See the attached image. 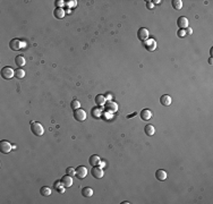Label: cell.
Returning <instances> with one entry per match:
<instances>
[{
    "instance_id": "8fae6325",
    "label": "cell",
    "mask_w": 213,
    "mask_h": 204,
    "mask_svg": "<svg viewBox=\"0 0 213 204\" xmlns=\"http://www.w3.org/2000/svg\"><path fill=\"white\" fill-rule=\"evenodd\" d=\"M60 181H61V184H62L64 187H70L73 185V178H72V176H68V175L64 176L60 179Z\"/></svg>"
},
{
    "instance_id": "4fadbf2b",
    "label": "cell",
    "mask_w": 213,
    "mask_h": 204,
    "mask_svg": "<svg viewBox=\"0 0 213 204\" xmlns=\"http://www.w3.org/2000/svg\"><path fill=\"white\" fill-rule=\"evenodd\" d=\"M139 115H141V118H142L143 120H145V121H146V120H150V119L152 118V116H153V115H152V111L149 110V109H143V110L141 111Z\"/></svg>"
},
{
    "instance_id": "6da1fadb",
    "label": "cell",
    "mask_w": 213,
    "mask_h": 204,
    "mask_svg": "<svg viewBox=\"0 0 213 204\" xmlns=\"http://www.w3.org/2000/svg\"><path fill=\"white\" fill-rule=\"evenodd\" d=\"M31 130L34 135L36 136H42L43 133H44V129H43V126L38 123V121H32L31 123Z\"/></svg>"
},
{
    "instance_id": "2e32d148",
    "label": "cell",
    "mask_w": 213,
    "mask_h": 204,
    "mask_svg": "<svg viewBox=\"0 0 213 204\" xmlns=\"http://www.w3.org/2000/svg\"><path fill=\"white\" fill-rule=\"evenodd\" d=\"M65 14H66V11H65L62 8H56V9H54V11H53L54 17H56V18H58V19L64 18V17H65Z\"/></svg>"
},
{
    "instance_id": "5b68a950",
    "label": "cell",
    "mask_w": 213,
    "mask_h": 204,
    "mask_svg": "<svg viewBox=\"0 0 213 204\" xmlns=\"http://www.w3.org/2000/svg\"><path fill=\"white\" fill-rule=\"evenodd\" d=\"M74 118H75V120H77V121H84L86 119L85 110H83V109H81V108L76 109V110L74 111Z\"/></svg>"
},
{
    "instance_id": "836d02e7",
    "label": "cell",
    "mask_w": 213,
    "mask_h": 204,
    "mask_svg": "<svg viewBox=\"0 0 213 204\" xmlns=\"http://www.w3.org/2000/svg\"><path fill=\"white\" fill-rule=\"evenodd\" d=\"M104 97H106V99H109V100L111 99V94H106Z\"/></svg>"
},
{
    "instance_id": "ba28073f",
    "label": "cell",
    "mask_w": 213,
    "mask_h": 204,
    "mask_svg": "<svg viewBox=\"0 0 213 204\" xmlns=\"http://www.w3.org/2000/svg\"><path fill=\"white\" fill-rule=\"evenodd\" d=\"M86 175H87V169H86L84 166H78L76 168V175L75 176L78 179H84L86 177Z\"/></svg>"
},
{
    "instance_id": "e575fe53",
    "label": "cell",
    "mask_w": 213,
    "mask_h": 204,
    "mask_svg": "<svg viewBox=\"0 0 213 204\" xmlns=\"http://www.w3.org/2000/svg\"><path fill=\"white\" fill-rule=\"evenodd\" d=\"M133 116L135 117V116H136V112H134V113H131V115H129V116H128V118H130V117H133Z\"/></svg>"
},
{
    "instance_id": "e0dca14e",
    "label": "cell",
    "mask_w": 213,
    "mask_h": 204,
    "mask_svg": "<svg viewBox=\"0 0 213 204\" xmlns=\"http://www.w3.org/2000/svg\"><path fill=\"white\" fill-rule=\"evenodd\" d=\"M88 162H90V164H91L92 167H96V166H99V163H100V158H99V155L94 154V155L90 156Z\"/></svg>"
},
{
    "instance_id": "603a6c76",
    "label": "cell",
    "mask_w": 213,
    "mask_h": 204,
    "mask_svg": "<svg viewBox=\"0 0 213 204\" xmlns=\"http://www.w3.org/2000/svg\"><path fill=\"white\" fill-rule=\"evenodd\" d=\"M40 193H41L42 196H50L51 193H52V191H51L50 187H48V186H43L42 188L40 189Z\"/></svg>"
},
{
    "instance_id": "4dcf8cb0",
    "label": "cell",
    "mask_w": 213,
    "mask_h": 204,
    "mask_svg": "<svg viewBox=\"0 0 213 204\" xmlns=\"http://www.w3.org/2000/svg\"><path fill=\"white\" fill-rule=\"evenodd\" d=\"M99 166H100V168H103V167H106V162L104 161H100Z\"/></svg>"
},
{
    "instance_id": "d4e9b609",
    "label": "cell",
    "mask_w": 213,
    "mask_h": 204,
    "mask_svg": "<svg viewBox=\"0 0 213 204\" xmlns=\"http://www.w3.org/2000/svg\"><path fill=\"white\" fill-rule=\"evenodd\" d=\"M15 76H16V78H18V79L24 78V77H25V70H23L22 68L16 69V72H15Z\"/></svg>"
},
{
    "instance_id": "277c9868",
    "label": "cell",
    "mask_w": 213,
    "mask_h": 204,
    "mask_svg": "<svg viewBox=\"0 0 213 204\" xmlns=\"http://www.w3.org/2000/svg\"><path fill=\"white\" fill-rule=\"evenodd\" d=\"M143 44H144V48L147 51L152 52V51H154L157 49V41L154 39H147L146 41L143 42Z\"/></svg>"
},
{
    "instance_id": "7a4b0ae2",
    "label": "cell",
    "mask_w": 213,
    "mask_h": 204,
    "mask_svg": "<svg viewBox=\"0 0 213 204\" xmlns=\"http://www.w3.org/2000/svg\"><path fill=\"white\" fill-rule=\"evenodd\" d=\"M23 46H26L25 42H22L17 39H13L10 42H9V48L11 49L13 51H17V50H21L23 48Z\"/></svg>"
},
{
    "instance_id": "7c38bea8",
    "label": "cell",
    "mask_w": 213,
    "mask_h": 204,
    "mask_svg": "<svg viewBox=\"0 0 213 204\" xmlns=\"http://www.w3.org/2000/svg\"><path fill=\"white\" fill-rule=\"evenodd\" d=\"M177 25H178V27H180V28H187V27H188V19H187L186 17L181 16V17H179V18L177 19Z\"/></svg>"
},
{
    "instance_id": "1f68e13d",
    "label": "cell",
    "mask_w": 213,
    "mask_h": 204,
    "mask_svg": "<svg viewBox=\"0 0 213 204\" xmlns=\"http://www.w3.org/2000/svg\"><path fill=\"white\" fill-rule=\"evenodd\" d=\"M185 33H188V34H192V33H193V31H192V28H190V27H188V28H187V31H186Z\"/></svg>"
},
{
    "instance_id": "9c48e42d",
    "label": "cell",
    "mask_w": 213,
    "mask_h": 204,
    "mask_svg": "<svg viewBox=\"0 0 213 204\" xmlns=\"http://www.w3.org/2000/svg\"><path fill=\"white\" fill-rule=\"evenodd\" d=\"M91 174L95 179H100V178L103 177V170L100 167H93L92 170H91Z\"/></svg>"
},
{
    "instance_id": "484cf974",
    "label": "cell",
    "mask_w": 213,
    "mask_h": 204,
    "mask_svg": "<svg viewBox=\"0 0 213 204\" xmlns=\"http://www.w3.org/2000/svg\"><path fill=\"white\" fill-rule=\"evenodd\" d=\"M66 175H68V176H75L76 175V169H74V168H72V167H68L67 169H66Z\"/></svg>"
},
{
    "instance_id": "52a82bcc",
    "label": "cell",
    "mask_w": 213,
    "mask_h": 204,
    "mask_svg": "<svg viewBox=\"0 0 213 204\" xmlns=\"http://www.w3.org/2000/svg\"><path fill=\"white\" fill-rule=\"evenodd\" d=\"M137 38L138 40H141L142 42L146 41L149 39V31L145 28V27H141L138 31H137Z\"/></svg>"
},
{
    "instance_id": "44dd1931",
    "label": "cell",
    "mask_w": 213,
    "mask_h": 204,
    "mask_svg": "<svg viewBox=\"0 0 213 204\" xmlns=\"http://www.w3.org/2000/svg\"><path fill=\"white\" fill-rule=\"evenodd\" d=\"M106 102L107 101H106V97H104V95L99 94V95L95 97V103H96L98 105H104Z\"/></svg>"
},
{
    "instance_id": "d6986e66",
    "label": "cell",
    "mask_w": 213,
    "mask_h": 204,
    "mask_svg": "<svg viewBox=\"0 0 213 204\" xmlns=\"http://www.w3.org/2000/svg\"><path fill=\"white\" fill-rule=\"evenodd\" d=\"M15 62H16V66H18V67H23V66H25V58L22 56V54H19V56H17L16 58H15Z\"/></svg>"
},
{
    "instance_id": "d6a6232c",
    "label": "cell",
    "mask_w": 213,
    "mask_h": 204,
    "mask_svg": "<svg viewBox=\"0 0 213 204\" xmlns=\"http://www.w3.org/2000/svg\"><path fill=\"white\" fill-rule=\"evenodd\" d=\"M69 2H70V3H67V5L69 6V7H70V6H74V5H75V1H69Z\"/></svg>"
},
{
    "instance_id": "3957f363",
    "label": "cell",
    "mask_w": 213,
    "mask_h": 204,
    "mask_svg": "<svg viewBox=\"0 0 213 204\" xmlns=\"http://www.w3.org/2000/svg\"><path fill=\"white\" fill-rule=\"evenodd\" d=\"M1 76H2V78H5V79H10L11 77L15 76V72H14L13 68H10V67H3V68L1 69Z\"/></svg>"
},
{
    "instance_id": "f546056e",
    "label": "cell",
    "mask_w": 213,
    "mask_h": 204,
    "mask_svg": "<svg viewBox=\"0 0 213 204\" xmlns=\"http://www.w3.org/2000/svg\"><path fill=\"white\" fill-rule=\"evenodd\" d=\"M185 34H186V33H185V31H184V30H181V31H179V32H178V35H179V36H184Z\"/></svg>"
},
{
    "instance_id": "f1b7e54d",
    "label": "cell",
    "mask_w": 213,
    "mask_h": 204,
    "mask_svg": "<svg viewBox=\"0 0 213 204\" xmlns=\"http://www.w3.org/2000/svg\"><path fill=\"white\" fill-rule=\"evenodd\" d=\"M146 7H147L149 9H153L154 5H153V2H152V1H146Z\"/></svg>"
},
{
    "instance_id": "4316f807",
    "label": "cell",
    "mask_w": 213,
    "mask_h": 204,
    "mask_svg": "<svg viewBox=\"0 0 213 204\" xmlns=\"http://www.w3.org/2000/svg\"><path fill=\"white\" fill-rule=\"evenodd\" d=\"M80 105H81V102L78 101V100H74V101L72 102V108H73L74 110L78 109V108H80Z\"/></svg>"
},
{
    "instance_id": "ffe728a7",
    "label": "cell",
    "mask_w": 213,
    "mask_h": 204,
    "mask_svg": "<svg viewBox=\"0 0 213 204\" xmlns=\"http://www.w3.org/2000/svg\"><path fill=\"white\" fill-rule=\"evenodd\" d=\"M144 130H145V134H146L147 136H152V135H154V133H155V128H154L153 125H146L145 128H144Z\"/></svg>"
},
{
    "instance_id": "9a60e30c",
    "label": "cell",
    "mask_w": 213,
    "mask_h": 204,
    "mask_svg": "<svg viewBox=\"0 0 213 204\" xmlns=\"http://www.w3.org/2000/svg\"><path fill=\"white\" fill-rule=\"evenodd\" d=\"M160 102H161V104H162V105L168 107V105H170V104H171L172 100H171L170 95H168V94H163V95L160 98Z\"/></svg>"
},
{
    "instance_id": "d590c367",
    "label": "cell",
    "mask_w": 213,
    "mask_h": 204,
    "mask_svg": "<svg viewBox=\"0 0 213 204\" xmlns=\"http://www.w3.org/2000/svg\"><path fill=\"white\" fill-rule=\"evenodd\" d=\"M152 2H155V3H160L161 1H159V0H154V1H152Z\"/></svg>"
},
{
    "instance_id": "7402d4cb",
    "label": "cell",
    "mask_w": 213,
    "mask_h": 204,
    "mask_svg": "<svg viewBox=\"0 0 213 204\" xmlns=\"http://www.w3.org/2000/svg\"><path fill=\"white\" fill-rule=\"evenodd\" d=\"M82 195H83L84 197H91V196L93 195V189H92L91 187H84V188L82 189Z\"/></svg>"
},
{
    "instance_id": "83f0119b",
    "label": "cell",
    "mask_w": 213,
    "mask_h": 204,
    "mask_svg": "<svg viewBox=\"0 0 213 204\" xmlns=\"http://www.w3.org/2000/svg\"><path fill=\"white\" fill-rule=\"evenodd\" d=\"M56 5H57V8H61V7L65 5V1H62V0H57V1H56Z\"/></svg>"
},
{
    "instance_id": "5bb4252c",
    "label": "cell",
    "mask_w": 213,
    "mask_h": 204,
    "mask_svg": "<svg viewBox=\"0 0 213 204\" xmlns=\"http://www.w3.org/2000/svg\"><path fill=\"white\" fill-rule=\"evenodd\" d=\"M155 178H157L159 181H163V180L167 179V172H166L165 170H162V169H159V170H157V172H155Z\"/></svg>"
},
{
    "instance_id": "cb8c5ba5",
    "label": "cell",
    "mask_w": 213,
    "mask_h": 204,
    "mask_svg": "<svg viewBox=\"0 0 213 204\" xmlns=\"http://www.w3.org/2000/svg\"><path fill=\"white\" fill-rule=\"evenodd\" d=\"M171 5L172 7L176 9V10H180L182 8V1L181 0H172L171 1Z\"/></svg>"
},
{
    "instance_id": "8992f818",
    "label": "cell",
    "mask_w": 213,
    "mask_h": 204,
    "mask_svg": "<svg viewBox=\"0 0 213 204\" xmlns=\"http://www.w3.org/2000/svg\"><path fill=\"white\" fill-rule=\"evenodd\" d=\"M13 150V146L10 145V143L8 141H1L0 142V152L3 154H7Z\"/></svg>"
},
{
    "instance_id": "ac0fdd59",
    "label": "cell",
    "mask_w": 213,
    "mask_h": 204,
    "mask_svg": "<svg viewBox=\"0 0 213 204\" xmlns=\"http://www.w3.org/2000/svg\"><path fill=\"white\" fill-rule=\"evenodd\" d=\"M53 189H54V191H57V192H58V193H60V194L65 193V188H64V186H62V184H61V181H60V180H58V181H56V183H54V185H53Z\"/></svg>"
},
{
    "instance_id": "30bf717a",
    "label": "cell",
    "mask_w": 213,
    "mask_h": 204,
    "mask_svg": "<svg viewBox=\"0 0 213 204\" xmlns=\"http://www.w3.org/2000/svg\"><path fill=\"white\" fill-rule=\"evenodd\" d=\"M104 105H106V110H107L108 112H110V113H113V112H116V111L118 110V105H117L116 102L107 101Z\"/></svg>"
}]
</instances>
